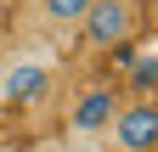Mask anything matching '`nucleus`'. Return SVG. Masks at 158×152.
<instances>
[{"mask_svg": "<svg viewBox=\"0 0 158 152\" xmlns=\"http://www.w3.org/2000/svg\"><path fill=\"white\" fill-rule=\"evenodd\" d=\"M118 107H124V90H118V85H107V79H85V85L68 96V107H62V130H68L73 141H107Z\"/></svg>", "mask_w": 158, "mask_h": 152, "instance_id": "f257e3e1", "label": "nucleus"}, {"mask_svg": "<svg viewBox=\"0 0 158 152\" xmlns=\"http://www.w3.org/2000/svg\"><path fill=\"white\" fill-rule=\"evenodd\" d=\"M51 56L45 51H6L0 56V107H34L51 90Z\"/></svg>", "mask_w": 158, "mask_h": 152, "instance_id": "f03ea898", "label": "nucleus"}, {"mask_svg": "<svg viewBox=\"0 0 158 152\" xmlns=\"http://www.w3.org/2000/svg\"><path fill=\"white\" fill-rule=\"evenodd\" d=\"M135 0H90L85 23H79V40L90 51H124L130 34H135Z\"/></svg>", "mask_w": 158, "mask_h": 152, "instance_id": "7ed1b4c3", "label": "nucleus"}, {"mask_svg": "<svg viewBox=\"0 0 158 152\" xmlns=\"http://www.w3.org/2000/svg\"><path fill=\"white\" fill-rule=\"evenodd\" d=\"M107 141L113 152H158V96H124Z\"/></svg>", "mask_w": 158, "mask_h": 152, "instance_id": "20e7f679", "label": "nucleus"}, {"mask_svg": "<svg viewBox=\"0 0 158 152\" xmlns=\"http://www.w3.org/2000/svg\"><path fill=\"white\" fill-rule=\"evenodd\" d=\"M90 0H28V17L40 34H79Z\"/></svg>", "mask_w": 158, "mask_h": 152, "instance_id": "39448f33", "label": "nucleus"}, {"mask_svg": "<svg viewBox=\"0 0 158 152\" xmlns=\"http://www.w3.org/2000/svg\"><path fill=\"white\" fill-rule=\"evenodd\" d=\"M124 79H130V90H135V96H158V45L130 56V73H124Z\"/></svg>", "mask_w": 158, "mask_h": 152, "instance_id": "423d86ee", "label": "nucleus"}]
</instances>
